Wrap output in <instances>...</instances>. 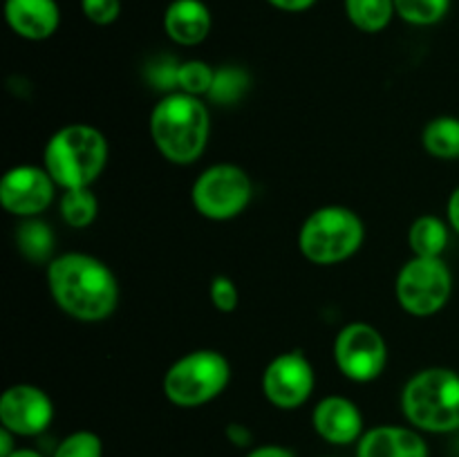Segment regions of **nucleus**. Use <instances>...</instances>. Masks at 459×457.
<instances>
[{
	"mask_svg": "<svg viewBox=\"0 0 459 457\" xmlns=\"http://www.w3.org/2000/svg\"><path fill=\"white\" fill-rule=\"evenodd\" d=\"M54 186L56 182L45 168L16 166L0 179V204L12 215L34 218L52 204Z\"/></svg>",
	"mask_w": 459,
	"mask_h": 457,
	"instance_id": "11",
	"label": "nucleus"
},
{
	"mask_svg": "<svg viewBox=\"0 0 459 457\" xmlns=\"http://www.w3.org/2000/svg\"><path fill=\"white\" fill-rule=\"evenodd\" d=\"M357 457H429V444L406 426H377L361 435Z\"/></svg>",
	"mask_w": 459,
	"mask_h": 457,
	"instance_id": "15",
	"label": "nucleus"
},
{
	"mask_svg": "<svg viewBox=\"0 0 459 457\" xmlns=\"http://www.w3.org/2000/svg\"><path fill=\"white\" fill-rule=\"evenodd\" d=\"M345 13L357 30L377 34L393 21L394 0H345Z\"/></svg>",
	"mask_w": 459,
	"mask_h": 457,
	"instance_id": "18",
	"label": "nucleus"
},
{
	"mask_svg": "<svg viewBox=\"0 0 459 457\" xmlns=\"http://www.w3.org/2000/svg\"><path fill=\"white\" fill-rule=\"evenodd\" d=\"M213 18L202 0H173L166 7L164 30L178 45H200L209 36Z\"/></svg>",
	"mask_w": 459,
	"mask_h": 457,
	"instance_id": "16",
	"label": "nucleus"
},
{
	"mask_svg": "<svg viewBox=\"0 0 459 457\" xmlns=\"http://www.w3.org/2000/svg\"><path fill=\"white\" fill-rule=\"evenodd\" d=\"M421 142L426 151L437 160H459V119L437 116L424 128Z\"/></svg>",
	"mask_w": 459,
	"mask_h": 457,
	"instance_id": "19",
	"label": "nucleus"
},
{
	"mask_svg": "<svg viewBox=\"0 0 459 457\" xmlns=\"http://www.w3.org/2000/svg\"><path fill=\"white\" fill-rule=\"evenodd\" d=\"M175 79H178L182 92L200 97V94H211L213 90L215 70L204 61H186L175 70Z\"/></svg>",
	"mask_w": 459,
	"mask_h": 457,
	"instance_id": "23",
	"label": "nucleus"
},
{
	"mask_svg": "<svg viewBox=\"0 0 459 457\" xmlns=\"http://www.w3.org/2000/svg\"><path fill=\"white\" fill-rule=\"evenodd\" d=\"M448 222L459 233V186L453 191L451 200H448Z\"/></svg>",
	"mask_w": 459,
	"mask_h": 457,
	"instance_id": "30",
	"label": "nucleus"
},
{
	"mask_svg": "<svg viewBox=\"0 0 459 457\" xmlns=\"http://www.w3.org/2000/svg\"><path fill=\"white\" fill-rule=\"evenodd\" d=\"M209 296L213 307L220 309V312H233V309L238 307V300H240L236 282L227 276H215L213 280H211Z\"/></svg>",
	"mask_w": 459,
	"mask_h": 457,
	"instance_id": "26",
	"label": "nucleus"
},
{
	"mask_svg": "<svg viewBox=\"0 0 459 457\" xmlns=\"http://www.w3.org/2000/svg\"><path fill=\"white\" fill-rule=\"evenodd\" d=\"M314 430L330 444H352L363 435V415L354 401L345 397H325L312 415Z\"/></svg>",
	"mask_w": 459,
	"mask_h": 457,
	"instance_id": "13",
	"label": "nucleus"
},
{
	"mask_svg": "<svg viewBox=\"0 0 459 457\" xmlns=\"http://www.w3.org/2000/svg\"><path fill=\"white\" fill-rule=\"evenodd\" d=\"M231 366L215 349H195L178 358L164 376V394L170 403L195 408L209 403L227 388Z\"/></svg>",
	"mask_w": 459,
	"mask_h": 457,
	"instance_id": "6",
	"label": "nucleus"
},
{
	"mask_svg": "<svg viewBox=\"0 0 459 457\" xmlns=\"http://www.w3.org/2000/svg\"><path fill=\"white\" fill-rule=\"evenodd\" d=\"M247 457H294V453L290 448L276 446V444H269V446H258L251 453H247Z\"/></svg>",
	"mask_w": 459,
	"mask_h": 457,
	"instance_id": "29",
	"label": "nucleus"
},
{
	"mask_svg": "<svg viewBox=\"0 0 459 457\" xmlns=\"http://www.w3.org/2000/svg\"><path fill=\"white\" fill-rule=\"evenodd\" d=\"M366 228L348 206H323L303 222L299 233L300 254L314 264H336L352 258L363 245Z\"/></svg>",
	"mask_w": 459,
	"mask_h": 457,
	"instance_id": "5",
	"label": "nucleus"
},
{
	"mask_svg": "<svg viewBox=\"0 0 459 457\" xmlns=\"http://www.w3.org/2000/svg\"><path fill=\"white\" fill-rule=\"evenodd\" d=\"M52 399L36 385H12L0 397V424L13 435H21V437L39 435L52 424Z\"/></svg>",
	"mask_w": 459,
	"mask_h": 457,
	"instance_id": "12",
	"label": "nucleus"
},
{
	"mask_svg": "<svg viewBox=\"0 0 459 457\" xmlns=\"http://www.w3.org/2000/svg\"><path fill=\"white\" fill-rule=\"evenodd\" d=\"M451 9V0H394V12L411 25H435Z\"/></svg>",
	"mask_w": 459,
	"mask_h": 457,
	"instance_id": "22",
	"label": "nucleus"
},
{
	"mask_svg": "<svg viewBox=\"0 0 459 457\" xmlns=\"http://www.w3.org/2000/svg\"><path fill=\"white\" fill-rule=\"evenodd\" d=\"M408 245L417 258H442L448 245V227L435 215H421L408 231Z\"/></svg>",
	"mask_w": 459,
	"mask_h": 457,
	"instance_id": "17",
	"label": "nucleus"
},
{
	"mask_svg": "<svg viewBox=\"0 0 459 457\" xmlns=\"http://www.w3.org/2000/svg\"><path fill=\"white\" fill-rule=\"evenodd\" d=\"M9 457H43V455L36 451H31V448H16V451H13Z\"/></svg>",
	"mask_w": 459,
	"mask_h": 457,
	"instance_id": "32",
	"label": "nucleus"
},
{
	"mask_svg": "<svg viewBox=\"0 0 459 457\" xmlns=\"http://www.w3.org/2000/svg\"><path fill=\"white\" fill-rule=\"evenodd\" d=\"M272 7L282 9V12H291V13H299V12H307L309 7L318 3V0H267Z\"/></svg>",
	"mask_w": 459,
	"mask_h": 457,
	"instance_id": "27",
	"label": "nucleus"
},
{
	"mask_svg": "<svg viewBox=\"0 0 459 457\" xmlns=\"http://www.w3.org/2000/svg\"><path fill=\"white\" fill-rule=\"evenodd\" d=\"M334 361L348 379L368 384L384 372L388 348L379 332L368 323H350L334 341Z\"/></svg>",
	"mask_w": 459,
	"mask_h": 457,
	"instance_id": "9",
	"label": "nucleus"
},
{
	"mask_svg": "<svg viewBox=\"0 0 459 457\" xmlns=\"http://www.w3.org/2000/svg\"><path fill=\"white\" fill-rule=\"evenodd\" d=\"M314 390V370L303 352L278 354L263 375V392L276 408L294 410Z\"/></svg>",
	"mask_w": 459,
	"mask_h": 457,
	"instance_id": "10",
	"label": "nucleus"
},
{
	"mask_svg": "<svg viewBox=\"0 0 459 457\" xmlns=\"http://www.w3.org/2000/svg\"><path fill=\"white\" fill-rule=\"evenodd\" d=\"M54 457H103V444L97 433L76 430L58 444Z\"/></svg>",
	"mask_w": 459,
	"mask_h": 457,
	"instance_id": "24",
	"label": "nucleus"
},
{
	"mask_svg": "<svg viewBox=\"0 0 459 457\" xmlns=\"http://www.w3.org/2000/svg\"><path fill=\"white\" fill-rule=\"evenodd\" d=\"M106 164L108 142L92 125H65L54 133L45 146V170L63 191L90 188Z\"/></svg>",
	"mask_w": 459,
	"mask_h": 457,
	"instance_id": "3",
	"label": "nucleus"
},
{
	"mask_svg": "<svg viewBox=\"0 0 459 457\" xmlns=\"http://www.w3.org/2000/svg\"><path fill=\"white\" fill-rule=\"evenodd\" d=\"M16 242L18 249H21V254L27 260H31V263H43V260L49 258V254L54 249V233L45 222L30 218L27 222H22L18 227Z\"/></svg>",
	"mask_w": 459,
	"mask_h": 457,
	"instance_id": "20",
	"label": "nucleus"
},
{
	"mask_svg": "<svg viewBox=\"0 0 459 457\" xmlns=\"http://www.w3.org/2000/svg\"><path fill=\"white\" fill-rule=\"evenodd\" d=\"M4 21L27 40H45L58 30L61 9L56 0H4Z\"/></svg>",
	"mask_w": 459,
	"mask_h": 457,
	"instance_id": "14",
	"label": "nucleus"
},
{
	"mask_svg": "<svg viewBox=\"0 0 459 457\" xmlns=\"http://www.w3.org/2000/svg\"><path fill=\"white\" fill-rule=\"evenodd\" d=\"M81 12L94 25H112L121 13V0H81Z\"/></svg>",
	"mask_w": 459,
	"mask_h": 457,
	"instance_id": "25",
	"label": "nucleus"
},
{
	"mask_svg": "<svg viewBox=\"0 0 459 457\" xmlns=\"http://www.w3.org/2000/svg\"><path fill=\"white\" fill-rule=\"evenodd\" d=\"M406 419L426 433L459 430V375L448 367H429L412 376L402 392Z\"/></svg>",
	"mask_w": 459,
	"mask_h": 457,
	"instance_id": "4",
	"label": "nucleus"
},
{
	"mask_svg": "<svg viewBox=\"0 0 459 457\" xmlns=\"http://www.w3.org/2000/svg\"><path fill=\"white\" fill-rule=\"evenodd\" d=\"M227 437L236 446H249L251 444V430L242 424H229L227 426Z\"/></svg>",
	"mask_w": 459,
	"mask_h": 457,
	"instance_id": "28",
	"label": "nucleus"
},
{
	"mask_svg": "<svg viewBox=\"0 0 459 457\" xmlns=\"http://www.w3.org/2000/svg\"><path fill=\"white\" fill-rule=\"evenodd\" d=\"M16 451L13 448V433L7 428H0V457H9Z\"/></svg>",
	"mask_w": 459,
	"mask_h": 457,
	"instance_id": "31",
	"label": "nucleus"
},
{
	"mask_svg": "<svg viewBox=\"0 0 459 457\" xmlns=\"http://www.w3.org/2000/svg\"><path fill=\"white\" fill-rule=\"evenodd\" d=\"M193 206L209 220H231L249 206L254 197L251 177L233 164H215L193 184Z\"/></svg>",
	"mask_w": 459,
	"mask_h": 457,
	"instance_id": "7",
	"label": "nucleus"
},
{
	"mask_svg": "<svg viewBox=\"0 0 459 457\" xmlns=\"http://www.w3.org/2000/svg\"><path fill=\"white\" fill-rule=\"evenodd\" d=\"M399 305L412 316H433L448 303L453 276L442 258H412L397 276Z\"/></svg>",
	"mask_w": 459,
	"mask_h": 457,
	"instance_id": "8",
	"label": "nucleus"
},
{
	"mask_svg": "<svg viewBox=\"0 0 459 457\" xmlns=\"http://www.w3.org/2000/svg\"><path fill=\"white\" fill-rule=\"evenodd\" d=\"M209 133V110L193 94H169L152 108L151 137L157 151L173 164L186 166L200 160Z\"/></svg>",
	"mask_w": 459,
	"mask_h": 457,
	"instance_id": "2",
	"label": "nucleus"
},
{
	"mask_svg": "<svg viewBox=\"0 0 459 457\" xmlns=\"http://www.w3.org/2000/svg\"><path fill=\"white\" fill-rule=\"evenodd\" d=\"M99 202L90 188H70L61 197V215L70 227L85 228L94 222Z\"/></svg>",
	"mask_w": 459,
	"mask_h": 457,
	"instance_id": "21",
	"label": "nucleus"
},
{
	"mask_svg": "<svg viewBox=\"0 0 459 457\" xmlns=\"http://www.w3.org/2000/svg\"><path fill=\"white\" fill-rule=\"evenodd\" d=\"M48 287L63 312L85 323L108 318L119 300L115 273L88 254H63L54 258L48 264Z\"/></svg>",
	"mask_w": 459,
	"mask_h": 457,
	"instance_id": "1",
	"label": "nucleus"
}]
</instances>
